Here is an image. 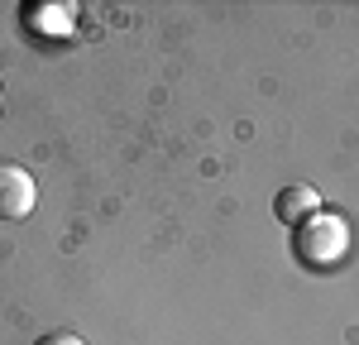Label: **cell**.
Masks as SVG:
<instances>
[{
	"label": "cell",
	"mask_w": 359,
	"mask_h": 345,
	"mask_svg": "<svg viewBox=\"0 0 359 345\" xmlns=\"http://www.w3.org/2000/svg\"><path fill=\"white\" fill-rule=\"evenodd\" d=\"M34 345H86V341L77 336V331H43Z\"/></svg>",
	"instance_id": "cell-4"
},
{
	"label": "cell",
	"mask_w": 359,
	"mask_h": 345,
	"mask_svg": "<svg viewBox=\"0 0 359 345\" xmlns=\"http://www.w3.org/2000/svg\"><path fill=\"white\" fill-rule=\"evenodd\" d=\"M316 211H326V206H321V192H316L311 182H292V187H283L273 197V216L292 230L302 226V221H311Z\"/></svg>",
	"instance_id": "cell-3"
},
{
	"label": "cell",
	"mask_w": 359,
	"mask_h": 345,
	"mask_svg": "<svg viewBox=\"0 0 359 345\" xmlns=\"http://www.w3.org/2000/svg\"><path fill=\"white\" fill-rule=\"evenodd\" d=\"M39 201L34 172L20 163H0V221H25Z\"/></svg>",
	"instance_id": "cell-2"
},
{
	"label": "cell",
	"mask_w": 359,
	"mask_h": 345,
	"mask_svg": "<svg viewBox=\"0 0 359 345\" xmlns=\"http://www.w3.org/2000/svg\"><path fill=\"white\" fill-rule=\"evenodd\" d=\"M292 250L306 269H335L350 255V221L340 211H316L311 221L292 230Z\"/></svg>",
	"instance_id": "cell-1"
},
{
	"label": "cell",
	"mask_w": 359,
	"mask_h": 345,
	"mask_svg": "<svg viewBox=\"0 0 359 345\" xmlns=\"http://www.w3.org/2000/svg\"><path fill=\"white\" fill-rule=\"evenodd\" d=\"M0 106H5V91H0Z\"/></svg>",
	"instance_id": "cell-5"
}]
</instances>
